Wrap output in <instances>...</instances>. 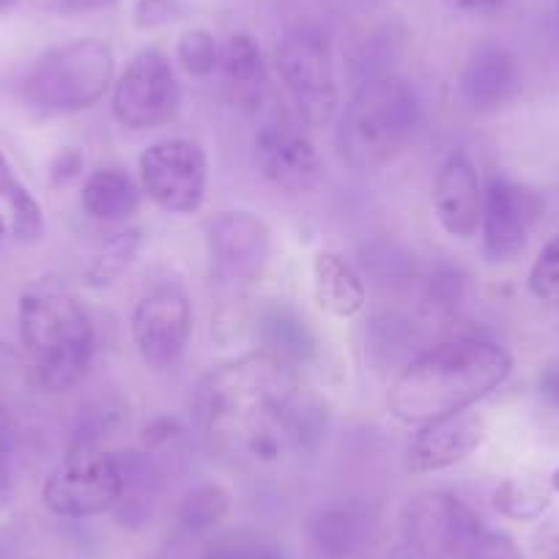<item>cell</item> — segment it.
<instances>
[{
	"label": "cell",
	"mask_w": 559,
	"mask_h": 559,
	"mask_svg": "<svg viewBox=\"0 0 559 559\" xmlns=\"http://www.w3.org/2000/svg\"><path fill=\"white\" fill-rule=\"evenodd\" d=\"M461 96L477 112H493L508 107L521 91V69L513 52L502 45L475 47L461 69Z\"/></svg>",
	"instance_id": "e0dca14e"
},
{
	"label": "cell",
	"mask_w": 559,
	"mask_h": 559,
	"mask_svg": "<svg viewBox=\"0 0 559 559\" xmlns=\"http://www.w3.org/2000/svg\"><path fill=\"white\" fill-rule=\"evenodd\" d=\"M209 559H280L269 546L255 540H236V543H212Z\"/></svg>",
	"instance_id": "4dcf8cb0"
},
{
	"label": "cell",
	"mask_w": 559,
	"mask_h": 559,
	"mask_svg": "<svg viewBox=\"0 0 559 559\" xmlns=\"http://www.w3.org/2000/svg\"><path fill=\"white\" fill-rule=\"evenodd\" d=\"M3 234H7V223H3V217H0V239H3Z\"/></svg>",
	"instance_id": "ab89813d"
},
{
	"label": "cell",
	"mask_w": 559,
	"mask_h": 559,
	"mask_svg": "<svg viewBox=\"0 0 559 559\" xmlns=\"http://www.w3.org/2000/svg\"><path fill=\"white\" fill-rule=\"evenodd\" d=\"M537 390H540L543 403L559 414V365H551V368L543 370L540 381H537Z\"/></svg>",
	"instance_id": "836d02e7"
},
{
	"label": "cell",
	"mask_w": 559,
	"mask_h": 559,
	"mask_svg": "<svg viewBox=\"0 0 559 559\" xmlns=\"http://www.w3.org/2000/svg\"><path fill=\"white\" fill-rule=\"evenodd\" d=\"M20 341L36 386L67 392L83 381L94 359V324L78 294L58 277L34 280L20 297Z\"/></svg>",
	"instance_id": "3957f363"
},
{
	"label": "cell",
	"mask_w": 559,
	"mask_h": 559,
	"mask_svg": "<svg viewBox=\"0 0 559 559\" xmlns=\"http://www.w3.org/2000/svg\"><path fill=\"white\" fill-rule=\"evenodd\" d=\"M370 535V513L357 502H337L319 510L310 524L313 546L330 559H346L365 546Z\"/></svg>",
	"instance_id": "44dd1931"
},
{
	"label": "cell",
	"mask_w": 559,
	"mask_h": 559,
	"mask_svg": "<svg viewBox=\"0 0 559 559\" xmlns=\"http://www.w3.org/2000/svg\"><path fill=\"white\" fill-rule=\"evenodd\" d=\"M116 78V56L99 39H74L47 50L25 78L31 105L47 112H80L94 107Z\"/></svg>",
	"instance_id": "8992f818"
},
{
	"label": "cell",
	"mask_w": 559,
	"mask_h": 559,
	"mask_svg": "<svg viewBox=\"0 0 559 559\" xmlns=\"http://www.w3.org/2000/svg\"><path fill=\"white\" fill-rule=\"evenodd\" d=\"M34 384L31 365L9 343H0V437L12 428L14 414L28 401Z\"/></svg>",
	"instance_id": "d4e9b609"
},
{
	"label": "cell",
	"mask_w": 559,
	"mask_h": 559,
	"mask_svg": "<svg viewBox=\"0 0 559 559\" xmlns=\"http://www.w3.org/2000/svg\"><path fill=\"white\" fill-rule=\"evenodd\" d=\"M466 297V274L459 266L433 269V274L426 283V310L431 316H453L461 308Z\"/></svg>",
	"instance_id": "4316f807"
},
{
	"label": "cell",
	"mask_w": 559,
	"mask_h": 559,
	"mask_svg": "<svg viewBox=\"0 0 559 559\" xmlns=\"http://www.w3.org/2000/svg\"><path fill=\"white\" fill-rule=\"evenodd\" d=\"M174 20V0H138L134 7V23L138 28L152 31Z\"/></svg>",
	"instance_id": "1f68e13d"
},
{
	"label": "cell",
	"mask_w": 559,
	"mask_h": 559,
	"mask_svg": "<svg viewBox=\"0 0 559 559\" xmlns=\"http://www.w3.org/2000/svg\"><path fill=\"white\" fill-rule=\"evenodd\" d=\"M83 165L85 159L78 148H61L50 165L52 185H69V181H74L80 174H83Z\"/></svg>",
	"instance_id": "d6a6232c"
},
{
	"label": "cell",
	"mask_w": 559,
	"mask_h": 559,
	"mask_svg": "<svg viewBox=\"0 0 559 559\" xmlns=\"http://www.w3.org/2000/svg\"><path fill=\"white\" fill-rule=\"evenodd\" d=\"M255 152L263 176L283 192H310L324 179V163L308 134L283 116L269 118L258 127Z\"/></svg>",
	"instance_id": "5bb4252c"
},
{
	"label": "cell",
	"mask_w": 559,
	"mask_h": 559,
	"mask_svg": "<svg viewBox=\"0 0 559 559\" xmlns=\"http://www.w3.org/2000/svg\"><path fill=\"white\" fill-rule=\"evenodd\" d=\"M486 419L483 414L464 408V412L448 414L426 423L408 444L403 466L412 475H428V472H442L450 466L469 459L483 442H486Z\"/></svg>",
	"instance_id": "9a60e30c"
},
{
	"label": "cell",
	"mask_w": 559,
	"mask_h": 559,
	"mask_svg": "<svg viewBox=\"0 0 559 559\" xmlns=\"http://www.w3.org/2000/svg\"><path fill=\"white\" fill-rule=\"evenodd\" d=\"M252 330H255V341L261 343V352L272 354V357L283 359L294 368L313 362L316 354H319V341H316L308 321L286 305H263L258 310Z\"/></svg>",
	"instance_id": "ac0fdd59"
},
{
	"label": "cell",
	"mask_w": 559,
	"mask_h": 559,
	"mask_svg": "<svg viewBox=\"0 0 559 559\" xmlns=\"http://www.w3.org/2000/svg\"><path fill=\"white\" fill-rule=\"evenodd\" d=\"M140 192L168 214H195L209 185V159L198 140L165 138L138 159Z\"/></svg>",
	"instance_id": "9c48e42d"
},
{
	"label": "cell",
	"mask_w": 559,
	"mask_h": 559,
	"mask_svg": "<svg viewBox=\"0 0 559 559\" xmlns=\"http://www.w3.org/2000/svg\"><path fill=\"white\" fill-rule=\"evenodd\" d=\"M526 288L535 299L559 308V236L546 241V247L537 252L526 277Z\"/></svg>",
	"instance_id": "f1b7e54d"
},
{
	"label": "cell",
	"mask_w": 559,
	"mask_h": 559,
	"mask_svg": "<svg viewBox=\"0 0 559 559\" xmlns=\"http://www.w3.org/2000/svg\"><path fill=\"white\" fill-rule=\"evenodd\" d=\"M209 255L217 280L250 286L263 277L272 258V234L252 212H223L209 225Z\"/></svg>",
	"instance_id": "4fadbf2b"
},
{
	"label": "cell",
	"mask_w": 559,
	"mask_h": 559,
	"mask_svg": "<svg viewBox=\"0 0 559 559\" xmlns=\"http://www.w3.org/2000/svg\"><path fill=\"white\" fill-rule=\"evenodd\" d=\"M9 209H12V230H14V239L25 241H39L45 236V214H41L39 201L25 190L23 185H14L12 192L7 195Z\"/></svg>",
	"instance_id": "f546056e"
},
{
	"label": "cell",
	"mask_w": 559,
	"mask_h": 559,
	"mask_svg": "<svg viewBox=\"0 0 559 559\" xmlns=\"http://www.w3.org/2000/svg\"><path fill=\"white\" fill-rule=\"evenodd\" d=\"M551 488L559 493V469H554V475H551Z\"/></svg>",
	"instance_id": "74e56055"
},
{
	"label": "cell",
	"mask_w": 559,
	"mask_h": 559,
	"mask_svg": "<svg viewBox=\"0 0 559 559\" xmlns=\"http://www.w3.org/2000/svg\"><path fill=\"white\" fill-rule=\"evenodd\" d=\"M17 0H0V12H7V9H12Z\"/></svg>",
	"instance_id": "f35d334b"
},
{
	"label": "cell",
	"mask_w": 559,
	"mask_h": 559,
	"mask_svg": "<svg viewBox=\"0 0 559 559\" xmlns=\"http://www.w3.org/2000/svg\"><path fill=\"white\" fill-rule=\"evenodd\" d=\"M176 58H179V67L185 69L190 78L206 80L223 63V50L214 41V36L203 28H190L179 36V45H176Z\"/></svg>",
	"instance_id": "484cf974"
},
{
	"label": "cell",
	"mask_w": 559,
	"mask_h": 559,
	"mask_svg": "<svg viewBox=\"0 0 559 559\" xmlns=\"http://www.w3.org/2000/svg\"><path fill=\"white\" fill-rule=\"evenodd\" d=\"M198 419L214 453L241 466H274L319 448L326 408L294 365L266 352L214 368L198 384Z\"/></svg>",
	"instance_id": "6da1fadb"
},
{
	"label": "cell",
	"mask_w": 559,
	"mask_h": 559,
	"mask_svg": "<svg viewBox=\"0 0 559 559\" xmlns=\"http://www.w3.org/2000/svg\"><path fill=\"white\" fill-rule=\"evenodd\" d=\"M493 504H497L499 513L510 515L515 521H532L548 508L546 493L535 491L532 486L519 480H504L502 486L493 491Z\"/></svg>",
	"instance_id": "83f0119b"
},
{
	"label": "cell",
	"mask_w": 559,
	"mask_h": 559,
	"mask_svg": "<svg viewBox=\"0 0 559 559\" xmlns=\"http://www.w3.org/2000/svg\"><path fill=\"white\" fill-rule=\"evenodd\" d=\"M313 297L324 313L354 319L365 310V283L341 252L321 250L313 258Z\"/></svg>",
	"instance_id": "d6986e66"
},
{
	"label": "cell",
	"mask_w": 559,
	"mask_h": 559,
	"mask_svg": "<svg viewBox=\"0 0 559 559\" xmlns=\"http://www.w3.org/2000/svg\"><path fill=\"white\" fill-rule=\"evenodd\" d=\"M280 83L286 91L297 123L326 127L337 112V78L330 45L313 28H294L274 50Z\"/></svg>",
	"instance_id": "52a82bcc"
},
{
	"label": "cell",
	"mask_w": 559,
	"mask_h": 559,
	"mask_svg": "<svg viewBox=\"0 0 559 559\" xmlns=\"http://www.w3.org/2000/svg\"><path fill=\"white\" fill-rule=\"evenodd\" d=\"M14 185H17V179H14L12 174V165H9V159L0 152V198H7Z\"/></svg>",
	"instance_id": "8d00e7d4"
},
{
	"label": "cell",
	"mask_w": 559,
	"mask_h": 559,
	"mask_svg": "<svg viewBox=\"0 0 559 559\" xmlns=\"http://www.w3.org/2000/svg\"><path fill=\"white\" fill-rule=\"evenodd\" d=\"M181 88L168 56L157 47H143L129 58L112 83V116L121 127L146 132L170 123L179 112Z\"/></svg>",
	"instance_id": "30bf717a"
},
{
	"label": "cell",
	"mask_w": 559,
	"mask_h": 559,
	"mask_svg": "<svg viewBox=\"0 0 559 559\" xmlns=\"http://www.w3.org/2000/svg\"><path fill=\"white\" fill-rule=\"evenodd\" d=\"M444 7L461 14H486L502 9L508 0H442Z\"/></svg>",
	"instance_id": "e575fe53"
},
{
	"label": "cell",
	"mask_w": 559,
	"mask_h": 559,
	"mask_svg": "<svg viewBox=\"0 0 559 559\" xmlns=\"http://www.w3.org/2000/svg\"><path fill=\"white\" fill-rule=\"evenodd\" d=\"M406 543L423 559H521L515 543L488 530L480 515L448 491H423L403 513Z\"/></svg>",
	"instance_id": "5b68a950"
},
{
	"label": "cell",
	"mask_w": 559,
	"mask_h": 559,
	"mask_svg": "<svg viewBox=\"0 0 559 559\" xmlns=\"http://www.w3.org/2000/svg\"><path fill=\"white\" fill-rule=\"evenodd\" d=\"M513 373V357L499 343L483 337H455L419 352L403 365L390 386L392 417L408 426L472 408L497 392Z\"/></svg>",
	"instance_id": "7a4b0ae2"
},
{
	"label": "cell",
	"mask_w": 559,
	"mask_h": 559,
	"mask_svg": "<svg viewBox=\"0 0 559 559\" xmlns=\"http://www.w3.org/2000/svg\"><path fill=\"white\" fill-rule=\"evenodd\" d=\"M85 214L99 223H123L138 212L140 185L118 168H96L85 176L80 192Z\"/></svg>",
	"instance_id": "7402d4cb"
},
{
	"label": "cell",
	"mask_w": 559,
	"mask_h": 559,
	"mask_svg": "<svg viewBox=\"0 0 559 559\" xmlns=\"http://www.w3.org/2000/svg\"><path fill=\"white\" fill-rule=\"evenodd\" d=\"M138 250H140V230L138 228L118 230V234H112L110 239L94 252L88 266L83 269V283L91 288L112 286V283L127 272L129 263L134 261Z\"/></svg>",
	"instance_id": "cb8c5ba5"
},
{
	"label": "cell",
	"mask_w": 559,
	"mask_h": 559,
	"mask_svg": "<svg viewBox=\"0 0 559 559\" xmlns=\"http://www.w3.org/2000/svg\"><path fill=\"white\" fill-rule=\"evenodd\" d=\"M540 192L508 176H491L483 190V252L491 263H508L524 252L530 230L543 217Z\"/></svg>",
	"instance_id": "7c38bea8"
},
{
	"label": "cell",
	"mask_w": 559,
	"mask_h": 559,
	"mask_svg": "<svg viewBox=\"0 0 559 559\" xmlns=\"http://www.w3.org/2000/svg\"><path fill=\"white\" fill-rule=\"evenodd\" d=\"M557 28H559V0H557Z\"/></svg>",
	"instance_id": "60d3db41"
},
{
	"label": "cell",
	"mask_w": 559,
	"mask_h": 559,
	"mask_svg": "<svg viewBox=\"0 0 559 559\" xmlns=\"http://www.w3.org/2000/svg\"><path fill=\"white\" fill-rule=\"evenodd\" d=\"M230 510V497L217 483H201L181 499L176 510V535L206 540L225 521Z\"/></svg>",
	"instance_id": "603a6c76"
},
{
	"label": "cell",
	"mask_w": 559,
	"mask_h": 559,
	"mask_svg": "<svg viewBox=\"0 0 559 559\" xmlns=\"http://www.w3.org/2000/svg\"><path fill=\"white\" fill-rule=\"evenodd\" d=\"M433 214L448 236L475 239L483 223V185L475 163L464 152H453L439 165L433 179Z\"/></svg>",
	"instance_id": "2e32d148"
},
{
	"label": "cell",
	"mask_w": 559,
	"mask_h": 559,
	"mask_svg": "<svg viewBox=\"0 0 559 559\" xmlns=\"http://www.w3.org/2000/svg\"><path fill=\"white\" fill-rule=\"evenodd\" d=\"M423 121V105L397 74L362 80L343 110L337 152L354 170H379L412 143Z\"/></svg>",
	"instance_id": "277c9868"
},
{
	"label": "cell",
	"mask_w": 559,
	"mask_h": 559,
	"mask_svg": "<svg viewBox=\"0 0 559 559\" xmlns=\"http://www.w3.org/2000/svg\"><path fill=\"white\" fill-rule=\"evenodd\" d=\"M123 493L121 459L102 448H69L67 459L47 475L41 502L61 519H91L116 508Z\"/></svg>",
	"instance_id": "ba28073f"
},
{
	"label": "cell",
	"mask_w": 559,
	"mask_h": 559,
	"mask_svg": "<svg viewBox=\"0 0 559 559\" xmlns=\"http://www.w3.org/2000/svg\"><path fill=\"white\" fill-rule=\"evenodd\" d=\"M192 335V302L179 283H157L138 299L132 313V341L143 365L157 373L185 359Z\"/></svg>",
	"instance_id": "8fae6325"
},
{
	"label": "cell",
	"mask_w": 559,
	"mask_h": 559,
	"mask_svg": "<svg viewBox=\"0 0 559 559\" xmlns=\"http://www.w3.org/2000/svg\"><path fill=\"white\" fill-rule=\"evenodd\" d=\"M102 3H110V0H99V7H102Z\"/></svg>",
	"instance_id": "b9f144b4"
},
{
	"label": "cell",
	"mask_w": 559,
	"mask_h": 559,
	"mask_svg": "<svg viewBox=\"0 0 559 559\" xmlns=\"http://www.w3.org/2000/svg\"><path fill=\"white\" fill-rule=\"evenodd\" d=\"M14 497V480H12V472H9V464L0 459V508L3 504L12 502Z\"/></svg>",
	"instance_id": "d590c367"
},
{
	"label": "cell",
	"mask_w": 559,
	"mask_h": 559,
	"mask_svg": "<svg viewBox=\"0 0 559 559\" xmlns=\"http://www.w3.org/2000/svg\"><path fill=\"white\" fill-rule=\"evenodd\" d=\"M219 69H223L225 83H228L230 99L245 110H261L269 94V74L261 45L250 34L230 36L223 50Z\"/></svg>",
	"instance_id": "ffe728a7"
}]
</instances>
